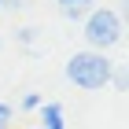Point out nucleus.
<instances>
[{
    "label": "nucleus",
    "instance_id": "obj_5",
    "mask_svg": "<svg viewBox=\"0 0 129 129\" xmlns=\"http://www.w3.org/2000/svg\"><path fill=\"white\" fill-rule=\"evenodd\" d=\"M22 107H26V111H37L41 107V96H37V92H26V96H22Z\"/></svg>",
    "mask_w": 129,
    "mask_h": 129
},
{
    "label": "nucleus",
    "instance_id": "obj_6",
    "mask_svg": "<svg viewBox=\"0 0 129 129\" xmlns=\"http://www.w3.org/2000/svg\"><path fill=\"white\" fill-rule=\"evenodd\" d=\"M33 41H37V30H30V26L19 30V44H33Z\"/></svg>",
    "mask_w": 129,
    "mask_h": 129
},
{
    "label": "nucleus",
    "instance_id": "obj_2",
    "mask_svg": "<svg viewBox=\"0 0 129 129\" xmlns=\"http://www.w3.org/2000/svg\"><path fill=\"white\" fill-rule=\"evenodd\" d=\"M85 41L92 52L107 55V48H114L122 41V15L114 8H92L85 15Z\"/></svg>",
    "mask_w": 129,
    "mask_h": 129
},
{
    "label": "nucleus",
    "instance_id": "obj_4",
    "mask_svg": "<svg viewBox=\"0 0 129 129\" xmlns=\"http://www.w3.org/2000/svg\"><path fill=\"white\" fill-rule=\"evenodd\" d=\"M41 122H44V129H67L59 103H44V107H41Z\"/></svg>",
    "mask_w": 129,
    "mask_h": 129
},
{
    "label": "nucleus",
    "instance_id": "obj_3",
    "mask_svg": "<svg viewBox=\"0 0 129 129\" xmlns=\"http://www.w3.org/2000/svg\"><path fill=\"white\" fill-rule=\"evenodd\" d=\"M55 4H59V15L63 19H85V15H89L92 11V0H55Z\"/></svg>",
    "mask_w": 129,
    "mask_h": 129
},
{
    "label": "nucleus",
    "instance_id": "obj_10",
    "mask_svg": "<svg viewBox=\"0 0 129 129\" xmlns=\"http://www.w3.org/2000/svg\"><path fill=\"white\" fill-rule=\"evenodd\" d=\"M0 44H4V41H0Z\"/></svg>",
    "mask_w": 129,
    "mask_h": 129
},
{
    "label": "nucleus",
    "instance_id": "obj_1",
    "mask_svg": "<svg viewBox=\"0 0 129 129\" xmlns=\"http://www.w3.org/2000/svg\"><path fill=\"white\" fill-rule=\"evenodd\" d=\"M63 74H67V81L74 85V89H85V92H96L103 89V85H111V78H114V67H111V59L103 55V52H74L67 59V67H63Z\"/></svg>",
    "mask_w": 129,
    "mask_h": 129
},
{
    "label": "nucleus",
    "instance_id": "obj_8",
    "mask_svg": "<svg viewBox=\"0 0 129 129\" xmlns=\"http://www.w3.org/2000/svg\"><path fill=\"white\" fill-rule=\"evenodd\" d=\"M4 8H22V0H4Z\"/></svg>",
    "mask_w": 129,
    "mask_h": 129
},
{
    "label": "nucleus",
    "instance_id": "obj_9",
    "mask_svg": "<svg viewBox=\"0 0 129 129\" xmlns=\"http://www.w3.org/2000/svg\"><path fill=\"white\" fill-rule=\"evenodd\" d=\"M0 11H4V0H0Z\"/></svg>",
    "mask_w": 129,
    "mask_h": 129
},
{
    "label": "nucleus",
    "instance_id": "obj_7",
    "mask_svg": "<svg viewBox=\"0 0 129 129\" xmlns=\"http://www.w3.org/2000/svg\"><path fill=\"white\" fill-rule=\"evenodd\" d=\"M8 122H11V107L0 103V129H8Z\"/></svg>",
    "mask_w": 129,
    "mask_h": 129
}]
</instances>
